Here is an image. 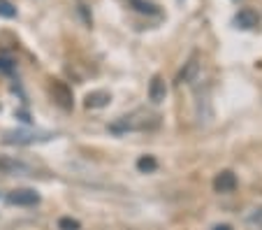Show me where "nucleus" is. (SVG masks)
<instances>
[{
    "label": "nucleus",
    "instance_id": "nucleus-1",
    "mask_svg": "<svg viewBox=\"0 0 262 230\" xmlns=\"http://www.w3.org/2000/svg\"><path fill=\"white\" fill-rule=\"evenodd\" d=\"M49 91H51V98H54V102L60 107V110L70 112V110L74 107V95H72V89H70V86L65 84V81H60V79H51Z\"/></svg>",
    "mask_w": 262,
    "mask_h": 230
},
{
    "label": "nucleus",
    "instance_id": "nucleus-2",
    "mask_svg": "<svg viewBox=\"0 0 262 230\" xmlns=\"http://www.w3.org/2000/svg\"><path fill=\"white\" fill-rule=\"evenodd\" d=\"M7 202L10 205H16V207H33L40 202V195L35 193L33 189H19V191H12L7 195Z\"/></svg>",
    "mask_w": 262,
    "mask_h": 230
},
{
    "label": "nucleus",
    "instance_id": "nucleus-3",
    "mask_svg": "<svg viewBox=\"0 0 262 230\" xmlns=\"http://www.w3.org/2000/svg\"><path fill=\"white\" fill-rule=\"evenodd\" d=\"M213 189H216L218 193H232V191L237 189V177H234V172H230V170L221 172V175L213 179Z\"/></svg>",
    "mask_w": 262,
    "mask_h": 230
},
{
    "label": "nucleus",
    "instance_id": "nucleus-4",
    "mask_svg": "<svg viewBox=\"0 0 262 230\" xmlns=\"http://www.w3.org/2000/svg\"><path fill=\"white\" fill-rule=\"evenodd\" d=\"M198 72H200V60H198V56H193L188 63H183V68H181V72H179L177 81H179V84H190V81L198 77Z\"/></svg>",
    "mask_w": 262,
    "mask_h": 230
},
{
    "label": "nucleus",
    "instance_id": "nucleus-5",
    "mask_svg": "<svg viewBox=\"0 0 262 230\" xmlns=\"http://www.w3.org/2000/svg\"><path fill=\"white\" fill-rule=\"evenodd\" d=\"M165 95H167V86H165L163 77L156 75L154 79H151V84H148V100L151 102H163Z\"/></svg>",
    "mask_w": 262,
    "mask_h": 230
},
{
    "label": "nucleus",
    "instance_id": "nucleus-6",
    "mask_svg": "<svg viewBox=\"0 0 262 230\" xmlns=\"http://www.w3.org/2000/svg\"><path fill=\"white\" fill-rule=\"evenodd\" d=\"M37 140H47V135H37V133H10L5 135V144H30V142H37Z\"/></svg>",
    "mask_w": 262,
    "mask_h": 230
},
{
    "label": "nucleus",
    "instance_id": "nucleus-7",
    "mask_svg": "<svg viewBox=\"0 0 262 230\" xmlns=\"http://www.w3.org/2000/svg\"><path fill=\"white\" fill-rule=\"evenodd\" d=\"M109 100H112V95L107 91H93V93L86 95V107L89 110H100V107L109 105Z\"/></svg>",
    "mask_w": 262,
    "mask_h": 230
},
{
    "label": "nucleus",
    "instance_id": "nucleus-8",
    "mask_svg": "<svg viewBox=\"0 0 262 230\" xmlns=\"http://www.w3.org/2000/svg\"><path fill=\"white\" fill-rule=\"evenodd\" d=\"M234 21H237V26H239V28H255V26H257V21H260V16H257L253 10H248V7H246V10H242V12H239V14H237V19H234Z\"/></svg>",
    "mask_w": 262,
    "mask_h": 230
},
{
    "label": "nucleus",
    "instance_id": "nucleus-9",
    "mask_svg": "<svg viewBox=\"0 0 262 230\" xmlns=\"http://www.w3.org/2000/svg\"><path fill=\"white\" fill-rule=\"evenodd\" d=\"M0 170L5 172H28V165L14 158H0Z\"/></svg>",
    "mask_w": 262,
    "mask_h": 230
},
{
    "label": "nucleus",
    "instance_id": "nucleus-10",
    "mask_svg": "<svg viewBox=\"0 0 262 230\" xmlns=\"http://www.w3.org/2000/svg\"><path fill=\"white\" fill-rule=\"evenodd\" d=\"M156 165H158V163H156L154 156H142V158L137 160V168H139L142 172H154Z\"/></svg>",
    "mask_w": 262,
    "mask_h": 230
},
{
    "label": "nucleus",
    "instance_id": "nucleus-11",
    "mask_svg": "<svg viewBox=\"0 0 262 230\" xmlns=\"http://www.w3.org/2000/svg\"><path fill=\"white\" fill-rule=\"evenodd\" d=\"M0 16H5V19H14L16 16V7L10 0H0Z\"/></svg>",
    "mask_w": 262,
    "mask_h": 230
},
{
    "label": "nucleus",
    "instance_id": "nucleus-12",
    "mask_svg": "<svg viewBox=\"0 0 262 230\" xmlns=\"http://www.w3.org/2000/svg\"><path fill=\"white\" fill-rule=\"evenodd\" d=\"M58 228L60 230H79L81 225H79V221L72 219V216H63V219L58 221Z\"/></svg>",
    "mask_w": 262,
    "mask_h": 230
},
{
    "label": "nucleus",
    "instance_id": "nucleus-13",
    "mask_svg": "<svg viewBox=\"0 0 262 230\" xmlns=\"http://www.w3.org/2000/svg\"><path fill=\"white\" fill-rule=\"evenodd\" d=\"M10 68H12V63H10V60L0 58V70H10Z\"/></svg>",
    "mask_w": 262,
    "mask_h": 230
},
{
    "label": "nucleus",
    "instance_id": "nucleus-14",
    "mask_svg": "<svg viewBox=\"0 0 262 230\" xmlns=\"http://www.w3.org/2000/svg\"><path fill=\"white\" fill-rule=\"evenodd\" d=\"M213 230H232V228H230L228 223H223V225H216V228H213Z\"/></svg>",
    "mask_w": 262,
    "mask_h": 230
}]
</instances>
